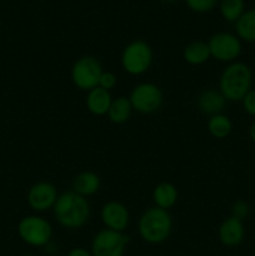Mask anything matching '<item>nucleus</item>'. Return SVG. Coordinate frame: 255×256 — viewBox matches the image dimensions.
Returning a JSON list of instances; mask_svg holds the SVG:
<instances>
[{"label":"nucleus","instance_id":"obj_1","mask_svg":"<svg viewBox=\"0 0 255 256\" xmlns=\"http://www.w3.org/2000/svg\"><path fill=\"white\" fill-rule=\"evenodd\" d=\"M52 210L56 222L62 228L70 230L84 226L90 216V206L86 198L72 190L60 194Z\"/></svg>","mask_w":255,"mask_h":256},{"label":"nucleus","instance_id":"obj_2","mask_svg":"<svg viewBox=\"0 0 255 256\" xmlns=\"http://www.w3.org/2000/svg\"><path fill=\"white\" fill-rule=\"evenodd\" d=\"M172 219L168 210L152 206L140 216L138 230L144 242L149 244L164 242L172 234Z\"/></svg>","mask_w":255,"mask_h":256},{"label":"nucleus","instance_id":"obj_3","mask_svg":"<svg viewBox=\"0 0 255 256\" xmlns=\"http://www.w3.org/2000/svg\"><path fill=\"white\" fill-rule=\"evenodd\" d=\"M252 85V72L244 62H232L222 72L219 82L220 92L229 102L244 99Z\"/></svg>","mask_w":255,"mask_h":256},{"label":"nucleus","instance_id":"obj_4","mask_svg":"<svg viewBox=\"0 0 255 256\" xmlns=\"http://www.w3.org/2000/svg\"><path fill=\"white\" fill-rule=\"evenodd\" d=\"M18 234L25 244L35 248L46 246L52 236V224L39 215H28L18 224Z\"/></svg>","mask_w":255,"mask_h":256},{"label":"nucleus","instance_id":"obj_5","mask_svg":"<svg viewBox=\"0 0 255 256\" xmlns=\"http://www.w3.org/2000/svg\"><path fill=\"white\" fill-rule=\"evenodd\" d=\"M152 62V50L144 40H134L125 46L122 54V69L130 75H142Z\"/></svg>","mask_w":255,"mask_h":256},{"label":"nucleus","instance_id":"obj_6","mask_svg":"<svg viewBox=\"0 0 255 256\" xmlns=\"http://www.w3.org/2000/svg\"><path fill=\"white\" fill-rule=\"evenodd\" d=\"M104 72L102 64L94 56H82L72 68V80L78 89L90 92L99 85V79Z\"/></svg>","mask_w":255,"mask_h":256},{"label":"nucleus","instance_id":"obj_7","mask_svg":"<svg viewBox=\"0 0 255 256\" xmlns=\"http://www.w3.org/2000/svg\"><path fill=\"white\" fill-rule=\"evenodd\" d=\"M129 100L132 110L142 114H152L160 109L164 96L158 85L152 82H142L132 90Z\"/></svg>","mask_w":255,"mask_h":256},{"label":"nucleus","instance_id":"obj_8","mask_svg":"<svg viewBox=\"0 0 255 256\" xmlns=\"http://www.w3.org/2000/svg\"><path fill=\"white\" fill-rule=\"evenodd\" d=\"M130 238L110 229L100 230L92 242V256H124Z\"/></svg>","mask_w":255,"mask_h":256},{"label":"nucleus","instance_id":"obj_9","mask_svg":"<svg viewBox=\"0 0 255 256\" xmlns=\"http://www.w3.org/2000/svg\"><path fill=\"white\" fill-rule=\"evenodd\" d=\"M208 46L210 50V56L216 59L218 62H232L242 52L240 39L230 32L214 34L208 42Z\"/></svg>","mask_w":255,"mask_h":256},{"label":"nucleus","instance_id":"obj_10","mask_svg":"<svg viewBox=\"0 0 255 256\" xmlns=\"http://www.w3.org/2000/svg\"><path fill=\"white\" fill-rule=\"evenodd\" d=\"M58 190L49 182H39L28 192V204L34 212H44L52 209L58 199Z\"/></svg>","mask_w":255,"mask_h":256},{"label":"nucleus","instance_id":"obj_11","mask_svg":"<svg viewBox=\"0 0 255 256\" xmlns=\"http://www.w3.org/2000/svg\"><path fill=\"white\" fill-rule=\"evenodd\" d=\"M102 220L106 229L124 232L130 222L126 206L119 202H109L102 208Z\"/></svg>","mask_w":255,"mask_h":256},{"label":"nucleus","instance_id":"obj_12","mask_svg":"<svg viewBox=\"0 0 255 256\" xmlns=\"http://www.w3.org/2000/svg\"><path fill=\"white\" fill-rule=\"evenodd\" d=\"M244 224H242V220L234 216L226 218L220 224L219 230H218V236H219L220 242L228 248L238 246V245L242 244V242L244 240Z\"/></svg>","mask_w":255,"mask_h":256},{"label":"nucleus","instance_id":"obj_13","mask_svg":"<svg viewBox=\"0 0 255 256\" xmlns=\"http://www.w3.org/2000/svg\"><path fill=\"white\" fill-rule=\"evenodd\" d=\"M196 104L202 114L212 116V115L222 114L225 105H226V99L220 92V90L206 89L200 92Z\"/></svg>","mask_w":255,"mask_h":256},{"label":"nucleus","instance_id":"obj_14","mask_svg":"<svg viewBox=\"0 0 255 256\" xmlns=\"http://www.w3.org/2000/svg\"><path fill=\"white\" fill-rule=\"evenodd\" d=\"M112 102V98L110 92L102 89V88L96 86L88 92L86 108L92 115H96V116L106 115Z\"/></svg>","mask_w":255,"mask_h":256},{"label":"nucleus","instance_id":"obj_15","mask_svg":"<svg viewBox=\"0 0 255 256\" xmlns=\"http://www.w3.org/2000/svg\"><path fill=\"white\" fill-rule=\"evenodd\" d=\"M72 192L82 196H92L100 189V178L92 172H82L72 179Z\"/></svg>","mask_w":255,"mask_h":256},{"label":"nucleus","instance_id":"obj_16","mask_svg":"<svg viewBox=\"0 0 255 256\" xmlns=\"http://www.w3.org/2000/svg\"><path fill=\"white\" fill-rule=\"evenodd\" d=\"M152 200L155 206L168 210L174 206L178 202V189L172 182H162L154 188Z\"/></svg>","mask_w":255,"mask_h":256},{"label":"nucleus","instance_id":"obj_17","mask_svg":"<svg viewBox=\"0 0 255 256\" xmlns=\"http://www.w3.org/2000/svg\"><path fill=\"white\" fill-rule=\"evenodd\" d=\"M184 60L190 65H202L210 59V50L208 42H192L186 45L182 52Z\"/></svg>","mask_w":255,"mask_h":256},{"label":"nucleus","instance_id":"obj_18","mask_svg":"<svg viewBox=\"0 0 255 256\" xmlns=\"http://www.w3.org/2000/svg\"><path fill=\"white\" fill-rule=\"evenodd\" d=\"M132 112V106L130 104L129 98L119 96L116 99H112L106 115L110 122L114 124H124L129 120Z\"/></svg>","mask_w":255,"mask_h":256},{"label":"nucleus","instance_id":"obj_19","mask_svg":"<svg viewBox=\"0 0 255 256\" xmlns=\"http://www.w3.org/2000/svg\"><path fill=\"white\" fill-rule=\"evenodd\" d=\"M238 36L249 42H255V9L244 12L235 24Z\"/></svg>","mask_w":255,"mask_h":256},{"label":"nucleus","instance_id":"obj_20","mask_svg":"<svg viewBox=\"0 0 255 256\" xmlns=\"http://www.w3.org/2000/svg\"><path fill=\"white\" fill-rule=\"evenodd\" d=\"M232 129V122L222 112V114L212 115L208 120V130H209L210 135L216 138V139H224V138L229 136Z\"/></svg>","mask_w":255,"mask_h":256},{"label":"nucleus","instance_id":"obj_21","mask_svg":"<svg viewBox=\"0 0 255 256\" xmlns=\"http://www.w3.org/2000/svg\"><path fill=\"white\" fill-rule=\"evenodd\" d=\"M220 12L228 22H236L244 14V2L242 0H222Z\"/></svg>","mask_w":255,"mask_h":256},{"label":"nucleus","instance_id":"obj_22","mask_svg":"<svg viewBox=\"0 0 255 256\" xmlns=\"http://www.w3.org/2000/svg\"><path fill=\"white\" fill-rule=\"evenodd\" d=\"M186 5L196 12H205L216 5L218 0H185Z\"/></svg>","mask_w":255,"mask_h":256},{"label":"nucleus","instance_id":"obj_23","mask_svg":"<svg viewBox=\"0 0 255 256\" xmlns=\"http://www.w3.org/2000/svg\"><path fill=\"white\" fill-rule=\"evenodd\" d=\"M249 212H250L249 205H248L245 202H242V200H238V202H235L234 205H232V216L236 218V219L242 220V222L244 219H246V216L249 215Z\"/></svg>","mask_w":255,"mask_h":256},{"label":"nucleus","instance_id":"obj_24","mask_svg":"<svg viewBox=\"0 0 255 256\" xmlns=\"http://www.w3.org/2000/svg\"><path fill=\"white\" fill-rule=\"evenodd\" d=\"M116 82L118 80H116V76H115V74H112V72H102V75H100L99 85H98V86L110 92V90L114 89V88L116 86Z\"/></svg>","mask_w":255,"mask_h":256},{"label":"nucleus","instance_id":"obj_25","mask_svg":"<svg viewBox=\"0 0 255 256\" xmlns=\"http://www.w3.org/2000/svg\"><path fill=\"white\" fill-rule=\"evenodd\" d=\"M242 105L248 114L255 116V89H250L242 99Z\"/></svg>","mask_w":255,"mask_h":256},{"label":"nucleus","instance_id":"obj_26","mask_svg":"<svg viewBox=\"0 0 255 256\" xmlns=\"http://www.w3.org/2000/svg\"><path fill=\"white\" fill-rule=\"evenodd\" d=\"M68 256H92V252L84 249V248H74L72 250H70Z\"/></svg>","mask_w":255,"mask_h":256},{"label":"nucleus","instance_id":"obj_27","mask_svg":"<svg viewBox=\"0 0 255 256\" xmlns=\"http://www.w3.org/2000/svg\"><path fill=\"white\" fill-rule=\"evenodd\" d=\"M249 135H250V139L255 142V120H254V122L252 124V126H250Z\"/></svg>","mask_w":255,"mask_h":256},{"label":"nucleus","instance_id":"obj_28","mask_svg":"<svg viewBox=\"0 0 255 256\" xmlns=\"http://www.w3.org/2000/svg\"><path fill=\"white\" fill-rule=\"evenodd\" d=\"M162 2H176V0H162Z\"/></svg>","mask_w":255,"mask_h":256},{"label":"nucleus","instance_id":"obj_29","mask_svg":"<svg viewBox=\"0 0 255 256\" xmlns=\"http://www.w3.org/2000/svg\"><path fill=\"white\" fill-rule=\"evenodd\" d=\"M22 256H32V255H30V254H26V255H22Z\"/></svg>","mask_w":255,"mask_h":256},{"label":"nucleus","instance_id":"obj_30","mask_svg":"<svg viewBox=\"0 0 255 256\" xmlns=\"http://www.w3.org/2000/svg\"><path fill=\"white\" fill-rule=\"evenodd\" d=\"M254 256H255V255H254Z\"/></svg>","mask_w":255,"mask_h":256}]
</instances>
